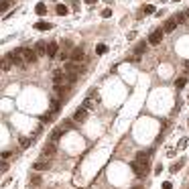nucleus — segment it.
<instances>
[{
    "instance_id": "423d86ee",
    "label": "nucleus",
    "mask_w": 189,
    "mask_h": 189,
    "mask_svg": "<svg viewBox=\"0 0 189 189\" xmlns=\"http://www.w3.org/2000/svg\"><path fill=\"white\" fill-rule=\"evenodd\" d=\"M73 120L75 122H85L88 120V108H77L73 114Z\"/></svg>"
},
{
    "instance_id": "393cba45",
    "label": "nucleus",
    "mask_w": 189,
    "mask_h": 189,
    "mask_svg": "<svg viewBox=\"0 0 189 189\" xmlns=\"http://www.w3.org/2000/svg\"><path fill=\"white\" fill-rule=\"evenodd\" d=\"M19 143H20V147H23V148H27L29 144H31V140H29V138H24V136H20V140H19Z\"/></svg>"
},
{
    "instance_id": "a211bd4d",
    "label": "nucleus",
    "mask_w": 189,
    "mask_h": 189,
    "mask_svg": "<svg viewBox=\"0 0 189 189\" xmlns=\"http://www.w3.org/2000/svg\"><path fill=\"white\" fill-rule=\"evenodd\" d=\"M106 51H108V45H104V43H100V45H96V53H98V55H104Z\"/></svg>"
},
{
    "instance_id": "20e7f679",
    "label": "nucleus",
    "mask_w": 189,
    "mask_h": 189,
    "mask_svg": "<svg viewBox=\"0 0 189 189\" xmlns=\"http://www.w3.org/2000/svg\"><path fill=\"white\" fill-rule=\"evenodd\" d=\"M23 57H24V63H35L37 57H39V53L33 51V49H23Z\"/></svg>"
},
{
    "instance_id": "39448f33",
    "label": "nucleus",
    "mask_w": 189,
    "mask_h": 189,
    "mask_svg": "<svg viewBox=\"0 0 189 189\" xmlns=\"http://www.w3.org/2000/svg\"><path fill=\"white\" fill-rule=\"evenodd\" d=\"M49 167H51V163L47 161L45 157H43V159H39V161H35V163H33V169H35V171H47V169H49Z\"/></svg>"
},
{
    "instance_id": "9b49d317",
    "label": "nucleus",
    "mask_w": 189,
    "mask_h": 189,
    "mask_svg": "<svg viewBox=\"0 0 189 189\" xmlns=\"http://www.w3.org/2000/svg\"><path fill=\"white\" fill-rule=\"evenodd\" d=\"M55 154V143H51V144H47L45 147V151H43V157L45 159H51Z\"/></svg>"
},
{
    "instance_id": "f03ea898",
    "label": "nucleus",
    "mask_w": 189,
    "mask_h": 189,
    "mask_svg": "<svg viewBox=\"0 0 189 189\" xmlns=\"http://www.w3.org/2000/svg\"><path fill=\"white\" fill-rule=\"evenodd\" d=\"M163 35H165V29H154L148 37V45H159L163 41Z\"/></svg>"
},
{
    "instance_id": "bb28decb",
    "label": "nucleus",
    "mask_w": 189,
    "mask_h": 189,
    "mask_svg": "<svg viewBox=\"0 0 189 189\" xmlns=\"http://www.w3.org/2000/svg\"><path fill=\"white\" fill-rule=\"evenodd\" d=\"M102 16H104V19H110V16H112V10H110V8H104V10H102Z\"/></svg>"
},
{
    "instance_id": "4be33fe9",
    "label": "nucleus",
    "mask_w": 189,
    "mask_h": 189,
    "mask_svg": "<svg viewBox=\"0 0 189 189\" xmlns=\"http://www.w3.org/2000/svg\"><path fill=\"white\" fill-rule=\"evenodd\" d=\"M8 6H10V0H2V2H0V12H6Z\"/></svg>"
},
{
    "instance_id": "473e14b6",
    "label": "nucleus",
    "mask_w": 189,
    "mask_h": 189,
    "mask_svg": "<svg viewBox=\"0 0 189 189\" xmlns=\"http://www.w3.org/2000/svg\"><path fill=\"white\" fill-rule=\"evenodd\" d=\"M84 2H88V4H94V2H98V0H84Z\"/></svg>"
},
{
    "instance_id": "4468645a",
    "label": "nucleus",
    "mask_w": 189,
    "mask_h": 189,
    "mask_svg": "<svg viewBox=\"0 0 189 189\" xmlns=\"http://www.w3.org/2000/svg\"><path fill=\"white\" fill-rule=\"evenodd\" d=\"M57 51H59V45H57V43H49V47H47V55H49V57H55V55H57Z\"/></svg>"
},
{
    "instance_id": "1a4fd4ad",
    "label": "nucleus",
    "mask_w": 189,
    "mask_h": 189,
    "mask_svg": "<svg viewBox=\"0 0 189 189\" xmlns=\"http://www.w3.org/2000/svg\"><path fill=\"white\" fill-rule=\"evenodd\" d=\"M63 130H67V126H59V128H55V130H53V134H51V143H57V140L61 138Z\"/></svg>"
},
{
    "instance_id": "9d476101",
    "label": "nucleus",
    "mask_w": 189,
    "mask_h": 189,
    "mask_svg": "<svg viewBox=\"0 0 189 189\" xmlns=\"http://www.w3.org/2000/svg\"><path fill=\"white\" fill-rule=\"evenodd\" d=\"M35 29H37V31H51V29H53V24H51V23H45V20H39V23H35Z\"/></svg>"
},
{
    "instance_id": "f704fd0d",
    "label": "nucleus",
    "mask_w": 189,
    "mask_h": 189,
    "mask_svg": "<svg viewBox=\"0 0 189 189\" xmlns=\"http://www.w3.org/2000/svg\"><path fill=\"white\" fill-rule=\"evenodd\" d=\"M173 2H181V0H173Z\"/></svg>"
},
{
    "instance_id": "6e6552de",
    "label": "nucleus",
    "mask_w": 189,
    "mask_h": 189,
    "mask_svg": "<svg viewBox=\"0 0 189 189\" xmlns=\"http://www.w3.org/2000/svg\"><path fill=\"white\" fill-rule=\"evenodd\" d=\"M71 61H75V63H79L81 59H84V47H75V49H71Z\"/></svg>"
},
{
    "instance_id": "aec40b11",
    "label": "nucleus",
    "mask_w": 189,
    "mask_h": 189,
    "mask_svg": "<svg viewBox=\"0 0 189 189\" xmlns=\"http://www.w3.org/2000/svg\"><path fill=\"white\" fill-rule=\"evenodd\" d=\"M144 51H147V43H138V45H136V51H134V53H136V55H143Z\"/></svg>"
},
{
    "instance_id": "6ab92c4d",
    "label": "nucleus",
    "mask_w": 189,
    "mask_h": 189,
    "mask_svg": "<svg viewBox=\"0 0 189 189\" xmlns=\"http://www.w3.org/2000/svg\"><path fill=\"white\" fill-rule=\"evenodd\" d=\"M35 12H37L39 16H43L47 12V6H45V4H37V6H35Z\"/></svg>"
},
{
    "instance_id": "dca6fc26",
    "label": "nucleus",
    "mask_w": 189,
    "mask_h": 189,
    "mask_svg": "<svg viewBox=\"0 0 189 189\" xmlns=\"http://www.w3.org/2000/svg\"><path fill=\"white\" fill-rule=\"evenodd\" d=\"M55 12H57L59 16H63V14H67V12H69V8H67V6H63V4H57V8H55Z\"/></svg>"
},
{
    "instance_id": "b1692460",
    "label": "nucleus",
    "mask_w": 189,
    "mask_h": 189,
    "mask_svg": "<svg viewBox=\"0 0 189 189\" xmlns=\"http://www.w3.org/2000/svg\"><path fill=\"white\" fill-rule=\"evenodd\" d=\"M183 163H185V161H179V163H175V165L171 167V173H177V171L181 169V165H183Z\"/></svg>"
},
{
    "instance_id": "f8f14e48",
    "label": "nucleus",
    "mask_w": 189,
    "mask_h": 189,
    "mask_svg": "<svg viewBox=\"0 0 189 189\" xmlns=\"http://www.w3.org/2000/svg\"><path fill=\"white\" fill-rule=\"evenodd\" d=\"M47 47H49V45H47L45 41H39L37 45H35V51H37L39 55H47Z\"/></svg>"
},
{
    "instance_id": "f257e3e1",
    "label": "nucleus",
    "mask_w": 189,
    "mask_h": 189,
    "mask_svg": "<svg viewBox=\"0 0 189 189\" xmlns=\"http://www.w3.org/2000/svg\"><path fill=\"white\" fill-rule=\"evenodd\" d=\"M148 169V153H138L136 159L132 161V171H134L138 177H144Z\"/></svg>"
},
{
    "instance_id": "c756f323",
    "label": "nucleus",
    "mask_w": 189,
    "mask_h": 189,
    "mask_svg": "<svg viewBox=\"0 0 189 189\" xmlns=\"http://www.w3.org/2000/svg\"><path fill=\"white\" fill-rule=\"evenodd\" d=\"M10 154H12L10 151H4V153H2V159H4V161H6V159H10Z\"/></svg>"
},
{
    "instance_id": "c85d7f7f",
    "label": "nucleus",
    "mask_w": 189,
    "mask_h": 189,
    "mask_svg": "<svg viewBox=\"0 0 189 189\" xmlns=\"http://www.w3.org/2000/svg\"><path fill=\"white\" fill-rule=\"evenodd\" d=\"M0 169H2V173H6V171H8V163H6V161H4V163H2V165H0Z\"/></svg>"
},
{
    "instance_id": "7ed1b4c3",
    "label": "nucleus",
    "mask_w": 189,
    "mask_h": 189,
    "mask_svg": "<svg viewBox=\"0 0 189 189\" xmlns=\"http://www.w3.org/2000/svg\"><path fill=\"white\" fill-rule=\"evenodd\" d=\"M8 57L12 59V63H14V65H23V63H24L23 49H19V51H10V53H8Z\"/></svg>"
},
{
    "instance_id": "2eb2a0df",
    "label": "nucleus",
    "mask_w": 189,
    "mask_h": 189,
    "mask_svg": "<svg viewBox=\"0 0 189 189\" xmlns=\"http://www.w3.org/2000/svg\"><path fill=\"white\" fill-rule=\"evenodd\" d=\"M55 114H57V112H53V110H51V112H47V114H43V116H41V122H43V124L53 122V120H55Z\"/></svg>"
},
{
    "instance_id": "c9c22d12",
    "label": "nucleus",
    "mask_w": 189,
    "mask_h": 189,
    "mask_svg": "<svg viewBox=\"0 0 189 189\" xmlns=\"http://www.w3.org/2000/svg\"><path fill=\"white\" fill-rule=\"evenodd\" d=\"M187 19H189V10H187Z\"/></svg>"
},
{
    "instance_id": "f3484780",
    "label": "nucleus",
    "mask_w": 189,
    "mask_h": 189,
    "mask_svg": "<svg viewBox=\"0 0 189 189\" xmlns=\"http://www.w3.org/2000/svg\"><path fill=\"white\" fill-rule=\"evenodd\" d=\"M94 106H96V100H94V96H89V98H88V100H85V102H84V108H88V110H92V108H94Z\"/></svg>"
},
{
    "instance_id": "7c9ffc66",
    "label": "nucleus",
    "mask_w": 189,
    "mask_h": 189,
    "mask_svg": "<svg viewBox=\"0 0 189 189\" xmlns=\"http://www.w3.org/2000/svg\"><path fill=\"white\" fill-rule=\"evenodd\" d=\"M185 147H187V140H185V138H183V140H181V143H179V148H185Z\"/></svg>"
},
{
    "instance_id": "ddd939ff",
    "label": "nucleus",
    "mask_w": 189,
    "mask_h": 189,
    "mask_svg": "<svg viewBox=\"0 0 189 189\" xmlns=\"http://www.w3.org/2000/svg\"><path fill=\"white\" fill-rule=\"evenodd\" d=\"M12 65H14V63H12V59L8 57V55H6V57H2V71H10Z\"/></svg>"
},
{
    "instance_id": "412c9836",
    "label": "nucleus",
    "mask_w": 189,
    "mask_h": 189,
    "mask_svg": "<svg viewBox=\"0 0 189 189\" xmlns=\"http://www.w3.org/2000/svg\"><path fill=\"white\" fill-rule=\"evenodd\" d=\"M59 108H61V100H59V98H55V100H53V106H51V110H53V112H59Z\"/></svg>"
},
{
    "instance_id": "72a5a7b5",
    "label": "nucleus",
    "mask_w": 189,
    "mask_h": 189,
    "mask_svg": "<svg viewBox=\"0 0 189 189\" xmlns=\"http://www.w3.org/2000/svg\"><path fill=\"white\" fill-rule=\"evenodd\" d=\"M132 189H143V187H140V185H136V187H132Z\"/></svg>"
},
{
    "instance_id": "2f4dec72",
    "label": "nucleus",
    "mask_w": 189,
    "mask_h": 189,
    "mask_svg": "<svg viewBox=\"0 0 189 189\" xmlns=\"http://www.w3.org/2000/svg\"><path fill=\"white\" fill-rule=\"evenodd\" d=\"M163 189H173V185H171V183L167 181V183H163Z\"/></svg>"
},
{
    "instance_id": "a878e982",
    "label": "nucleus",
    "mask_w": 189,
    "mask_h": 189,
    "mask_svg": "<svg viewBox=\"0 0 189 189\" xmlns=\"http://www.w3.org/2000/svg\"><path fill=\"white\" fill-rule=\"evenodd\" d=\"M154 12V6L153 4H147V6H144V14H153Z\"/></svg>"
},
{
    "instance_id": "5701e85b",
    "label": "nucleus",
    "mask_w": 189,
    "mask_h": 189,
    "mask_svg": "<svg viewBox=\"0 0 189 189\" xmlns=\"http://www.w3.org/2000/svg\"><path fill=\"white\" fill-rule=\"evenodd\" d=\"M185 81H187V77H179V79L175 81V88H177V89H181L183 85H185Z\"/></svg>"
},
{
    "instance_id": "cd10ccee",
    "label": "nucleus",
    "mask_w": 189,
    "mask_h": 189,
    "mask_svg": "<svg viewBox=\"0 0 189 189\" xmlns=\"http://www.w3.org/2000/svg\"><path fill=\"white\" fill-rule=\"evenodd\" d=\"M39 183H41V179H39V177H33V179H31V185H35V187H37Z\"/></svg>"
},
{
    "instance_id": "0eeeda50",
    "label": "nucleus",
    "mask_w": 189,
    "mask_h": 189,
    "mask_svg": "<svg viewBox=\"0 0 189 189\" xmlns=\"http://www.w3.org/2000/svg\"><path fill=\"white\" fill-rule=\"evenodd\" d=\"M177 24H179V20H177V14H175L165 23V33H173L175 29H177Z\"/></svg>"
}]
</instances>
